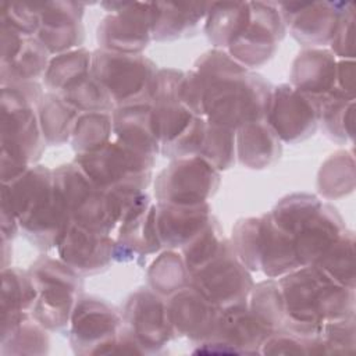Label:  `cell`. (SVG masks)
I'll use <instances>...</instances> for the list:
<instances>
[{"label": "cell", "instance_id": "1", "mask_svg": "<svg viewBox=\"0 0 356 356\" xmlns=\"http://www.w3.org/2000/svg\"><path fill=\"white\" fill-rule=\"evenodd\" d=\"M196 74L204 86L207 121L238 129L267 118L271 85L261 75L248 72L228 53L220 49L204 53L196 61Z\"/></svg>", "mask_w": 356, "mask_h": 356}, {"label": "cell", "instance_id": "2", "mask_svg": "<svg viewBox=\"0 0 356 356\" xmlns=\"http://www.w3.org/2000/svg\"><path fill=\"white\" fill-rule=\"evenodd\" d=\"M293 334L318 335L321 327L353 317V288L343 286L320 267L310 264L291 271L278 281Z\"/></svg>", "mask_w": 356, "mask_h": 356}, {"label": "cell", "instance_id": "3", "mask_svg": "<svg viewBox=\"0 0 356 356\" xmlns=\"http://www.w3.org/2000/svg\"><path fill=\"white\" fill-rule=\"evenodd\" d=\"M4 197L25 236L38 248L58 246L70 218L54 191L53 171L31 165L13 179L3 182Z\"/></svg>", "mask_w": 356, "mask_h": 356}, {"label": "cell", "instance_id": "4", "mask_svg": "<svg viewBox=\"0 0 356 356\" xmlns=\"http://www.w3.org/2000/svg\"><path fill=\"white\" fill-rule=\"evenodd\" d=\"M271 217L292 236L302 266L316 264L345 234L337 210L307 193L284 197Z\"/></svg>", "mask_w": 356, "mask_h": 356}, {"label": "cell", "instance_id": "5", "mask_svg": "<svg viewBox=\"0 0 356 356\" xmlns=\"http://www.w3.org/2000/svg\"><path fill=\"white\" fill-rule=\"evenodd\" d=\"M90 72L110 96L114 108L152 104L159 71L140 53L99 49L92 53Z\"/></svg>", "mask_w": 356, "mask_h": 356}, {"label": "cell", "instance_id": "6", "mask_svg": "<svg viewBox=\"0 0 356 356\" xmlns=\"http://www.w3.org/2000/svg\"><path fill=\"white\" fill-rule=\"evenodd\" d=\"M38 106L1 90V177L7 182L33 165L46 143Z\"/></svg>", "mask_w": 356, "mask_h": 356}, {"label": "cell", "instance_id": "7", "mask_svg": "<svg viewBox=\"0 0 356 356\" xmlns=\"http://www.w3.org/2000/svg\"><path fill=\"white\" fill-rule=\"evenodd\" d=\"M29 275L36 289L32 317L46 328L61 330L71 323L82 289L79 274L63 260L42 257L36 260Z\"/></svg>", "mask_w": 356, "mask_h": 356}, {"label": "cell", "instance_id": "8", "mask_svg": "<svg viewBox=\"0 0 356 356\" xmlns=\"http://www.w3.org/2000/svg\"><path fill=\"white\" fill-rule=\"evenodd\" d=\"M75 163L102 189L142 192L150 182L154 157L110 140L93 152L76 153Z\"/></svg>", "mask_w": 356, "mask_h": 356}, {"label": "cell", "instance_id": "9", "mask_svg": "<svg viewBox=\"0 0 356 356\" xmlns=\"http://www.w3.org/2000/svg\"><path fill=\"white\" fill-rule=\"evenodd\" d=\"M189 285L220 309H227L246 305L253 281L232 243L225 239L217 256L189 275Z\"/></svg>", "mask_w": 356, "mask_h": 356}, {"label": "cell", "instance_id": "10", "mask_svg": "<svg viewBox=\"0 0 356 356\" xmlns=\"http://www.w3.org/2000/svg\"><path fill=\"white\" fill-rule=\"evenodd\" d=\"M220 184V171L202 156L175 159L164 168L154 185L159 202L197 204L207 202Z\"/></svg>", "mask_w": 356, "mask_h": 356}, {"label": "cell", "instance_id": "11", "mask_svg": "<svg viewBox=\"0 0 356 356\" xmlns=\"http://www.w3.org/2000/svg\"><path fill=\"white\" fill-rule=\"evenodd\" d=\"M108 14L97 26V42L102 49L136 54L152 39L153 3H103Z\"/></svg>", "mask_w": 356, "mask_h": 356}, {"label": "cell", "instance_id": "12", "mask_svg": "<svg viewBox=\"0 0 356 356\" xmlns=\"http://www.w3.org/2000/svg\"><path fill=\"white\" fill-rule=\"evenodd\" d=\"M248 25L228 46V54L245 68L264 64L285 35V22L277 3L249 1Z\"/></svg>", "mask_w": 356, "mask_h": 356}, {"label": "cell", "instance_id": "13", "mask_svg": "<svg viewBox=\"0 0 356 356\" xmlns=\"http://www.w3.org/2000/svg\"><path fill=\"white\" fill-rule=\"evenodd\" d=\"M266 121L288 143H296L312 136L320 122V107L314 97L292 85L273 89Z\"/></svg>", "mask_w": 356, "mask_h": 356}, {"label": "cell", "instance_id": "14", "mask_svg": "<svg viewBox=\"0 0 356 356\" xmlns=\"http://www.w3.org/2000/svg\"><path fill=\"white\" fill-rule=\"evenodd\" d=\"M291 35L303 46L331 43L346 3H277Z\"/></svg>", "mask_w": 356, "mask_h": 356}, {"label": "cell", "instance_id": "15", "mask_svg": "<svg viewBox=\"0 0 356 356\" xmlns=\"http://www.w3.org/2000/svg\"><path fill=\"white\" fill-rule=\"evenodd\" d=\"M40 17L36 39L49 53L78 49L83 40V4L76 1H36Z\"/></svg>", "mask_w": 356, "mask_h": 356}, {"label": "cell", "instance_id": "16", "mask_svg": "<svg viewBox=\"0 0 356 356\" xmlns=\"http://www.w3.org/2000/svg\"><path fill=\"white\" fill-rule=\"evenodd\" d=\"M115 242L108 234L88 229L70 222L58 243L60 260L78 274H95L104 270L114 259Z\"/></svg>", "mask_w": 356, "mask_h": 356}, {"label": "cell", "instance_id": "17", "mask_svg": "<svg viewBox=\"0 0 356 356\" xmlns=\"http://www.w3.org/2000/svg\"><path fill=\"white\" fill-rule=\"evenodd\" d=\"M124 316L139 345L161 346L175 334L168 306L154 291L139 289L132 293L124 307Z\"/></svg>", "mask_w": 356, "mask_h": 356}, {"label": "cell", "instance_id": "18", "mask_svg": "<svg viewBox=\"0 0 356 356\" xmlns=\"http://www.w3.org/2000/svg\"><path fill=\"white\" fill-rule=\"evenodd\" d=\"M167 306L175 332L192 339H210L213 337L221 309L195 286L186 285L172 293Z\"/></svg>", "mask_w": 356, "mask_h": 356}, {"label": "cell", "instance_id": "19", "mask_svg": "<svg viewBox=\"0 0 356 356\" xmlns=\"http://www.w3.org/2000/svg\"><path fill=\"white\" fill-rule=\"evenodd\" d=\"M213 220L207 202L197 204H175L159 202L156 225L160 243L170 249L184 248L195 239Z\"/></svg>", "mask_w": 356, "mask_h": 356}, {"label": "cell", "instance_id": "20", "mask_svg": "<svg viewBox=\"0 0 356 356\" xmlns=\"http://www.w3.org/2000/svg\"><path fill=\"white\" fill-rule=\"evenodd\" d=\"M121 318L103 300L82 299L71 317V339L74 345H117Z\"/></svg>", "mask_w": 356, "mask_h": 356}, {"label": "cell", "instance_id": "21", "mask_svg": "<svg viewBox=\"0 0 356 356\" xmlns=\"http://www.w3.org/2000/svg\"><path fill=\"white\" fill-rule=\"evenodd\" d=\"M337 63L334 53L328 50H303L292 64L291 83L317 102L328 95L342 93L337 83Z\"/></svg>", "mask_w": 356, "mask_h": 356}, {"label": "cell", "instance_id": "22", "mask_svg": "<svg viewBox=\"0 0 356 356\" xmlns=\"http://www.w3.org/2000/svg\"><path fill=\"white\" fill-rule=\"evenodd\" d=\"M114 259L134 260L160 249L156 225V206L146 200L121 224L117 235Z\"/></svg>", "mask_w": 356, "mask_h": 356}, {"label": "cell", "instance_id": "23", "mask_svg": "<svg viewBox=\"0 0 356 356\" xmlns=\"http://www.w3.org/2000/svg\"><path fill=\"white\" fill-rule=\"evenodd\" d=\"M259 270H263L270 278L285 275L303 267L295 252L292 236L284 231L271 217H260L257 238Z\"/></svg>", "mask_w": 356, "mask_h": 356}, {"label": "cell", "instance_id": "24", "mask_svg": "<svg viewBox=\"0 0 356 356\" xmlns=\"http://www.w3.org/2000/svg\"><path fill=\"white\" fill-rule=\"evenodd\" d=\"M113 134L117 140L143 154L154 157L160 142L153 124L152 104H136L113 110Z\"/></svg>", "mask_w": 356, "mask_h": 356}, {"label": "cell", "instance_id": "25", "mask_svg": "<svg viewBox=\"0 0 356 356\" xmlns=\"http://www.w3.org/2000/svg\"><path fill=\"white\" fill-rule=\"evenodd\" d=\"M236 132V154L243 165L260 170L280 159L281 139L266 120L248 122Z\"/></svg>", "mask_w": 356, "mask_h": 356}, {"label": "cell", "instance_id": "26", "mask_svg": "<svg viewBox=\"0 0 356 356\" xmlns=\"http://www.w3.org/2000/svg\"><path fill=\"white\" fill-rule=\"evenodd\" d=\"M210 3H153L152 39L171 40L193 33L207 15Z\"/></svg>", "mask_w": 356, "mask_h": 356}, {"label": "cell", "instance_id": "27", "mask_svg": "<svg viewBox=\"0 0 356 356\" xmlns=\"http://www.w3.org/2000/svg\"><path fill=\"white\" fill-rule=\"evenodd\" d=\"M249 15V1L210 3L204 32L216 47H228L248 25Z\"/></svg>", "mask_w": 356, "mask_h": 356}, {"label": "cell", "instance_id": "28", "mask_svg": "<svg viewBox=\"0 0 356 356\" xmlns=\"http://www.w3.org/2000/svg\"><path fill=\"white\" fill-rule=\"evenodd\" d=\"M79 114L81 111L60 95H43L38 104V115L46 143L61 145L70 140Z\"/></svg>", "mask_w": 356, "mask_h": 356}, {"label": "cell", "instance_id": "29", "mask_svg": "<svg viewBox=\"0 0 356 356\" xmlns=\"http://www.w3.org/2000/svg\"><path fill=\"white\" fill-rule=\"evenodd\" d=\"M49 54L36 36H28L17 54L11 60L1 63V86L31 82L44 75L50 61Z\"/></svg>", "mask_w": 356, "mask_h": 356}, {"label": "cell", "instance_id": "30", "mask_svg": "<svg viewBox=\"0 0 356 356\" xmlns=\"http://www.w3.org/2000/svg\"><path fill=\"white\" fill-rule=\"evenodd\" d=\"M92 53L83 47L60 53L50 58L44 72V83L53 92L60 95L65 88L90 72Z\"/></svg>", "mask_w": 356, "mask_h": 356}, {"label": "cell", "instance_id": "31", "mask_svg": "<svg viewBox=\"0 0 356 356\" xmlns=\"http://www.w3.org/2000/svg\"><path fill=\"white\" fill-rule=\"evenodd\" d=\"M111 134L113 113L88 111L78 115L70 140L76 153H86L108 143Z\"/></svg>", "mask_w": 356, "mask_h": 356}, {"label": "cell", "instance_id": "32", "mask_svg": "<svg viewBox=\"0 0 356 356\" xmlns=\"http://www.w3.org/2000/svg\"><path fill=\"white\" fill-rule=\"evenodd\" d=\"M149 285L159 295H172L189 285V271L182 256L172 249L161 253L147 271Z\"/></svg>", "mask_w": 356, "mask_h": 356}, {"label": "cell", "instance_id": "33", "mask_svg": "<svg viewBox=\"0 0 356 356\" xmlns=\"http://www.w3.org/2000/svg\"><path fill=\"white\" fill-rule=\"evenodd\" d=\"M320 121L331 139H353V97L332 93L318 100Z\"/></svg>", "mask_w": 356, "mask_h": 356}, {"label": "cell", "instance_id": "34", "mask_svg": "<svg viewBox=\"0 0 356 356\" xmlns=\"http://www.w3.org/2000/svg\"><path fill=\"white\" fill-rule=\"evenodd\" d=\"M236 154V129L206 120L199 156L218 171L229 168Z\"/></svg>", "mask_w": 356, "mask_h": 356}, {"label": "cell", "instance_id": "35", "mask_svg": "<svg viewBox=\"0 0 356 356\" xmlns=\"http://www.w3.org/2000/svg\"><path fill=\"white\" fill-rule=\"evenodd\" d=\"M1 277V313H31L36 300V289L29 273L6 267Z\"/></svg>", "mask_w": 356, "mask_h": 356}, {"label": "cell", "instance_id": "36", "mask_svg": "<svg viewBox=\"0 0 356 356\" xmlns=\"http://www.w3.org/2000/svg\"><path fill=\"white\" fill-rule=\"evenodd\" d=\"M353 235L346 232L328 249V252L314 264L320 267L338 284L355 286V249Z\"/></svg>", "mask_w": 356, "mask_h": 356}, {"label": "cell", "instance_id": "37", "mask_svg": "<svg viewBox=\"0 0 356 356\" xmlns=\"http://www.w3.org/2000/svg\"><path fill=\"white\" fill-rule=\"evenodd\" d=\"M60 96L72 104L81 113L108 111L113 113L114 106L102 83L92 72L81 76L78 81L65 88Z\"/></svg>", "mask_w": 356, "mask_h": 356}, {"label": "cell", "instance_id": "38", "mask_svg": "<svg viewBox=\"0 0 356 356\" xmlns=\"http://www.w3.org/2000/svg\"><path fill=\"white\" fill-rule=\"evenodd\" d=\"M249 309L273 331L277 325L286 323V312L284 298L278 281L268 280L257 284L250 292Z\"/></svg>", "mask_w": 356, "mask_h": 356}, {"label": "cell", "instance_id": "39", "mask_svg": "<svg viewBox=\"0 0 356 356\" xmlns=\"http://www.w3.org/2000/svg\"><path fill=\"white\" fill-rule=\"evenodd\" d=\"M353 157L345 152L332 154L318 174V191L325 197H339L353 188Z\"/></svg>", "mask_w": 356, "mask_h": 356}, {"label": "cell", "instance_id": "40", "mask_svg": "<svg viewBox=\"0 0 356 356\" xmlns=\"http://www.w3.org/2000/svg\"><path fill=\"white\" fill-rule=\"evenodd\" d=\"M224 242L225 238L221 235L220 225L213 218L210 224L195 239H192L186 246L182 248V257L185 260L189 275L203 267L206 263H209L214 256H217Z\"/></svg>", "mask_w": 356, "mask_h": 356}, {"label": "cell", "instance_id": "41", "mask_svg": "<svg viewBox=\"0 0 356 356\" xmlns=\"http://www.w3.org/2000/svg\"><path fill=\"white\" fill-rule=\"evenodd\" d=\"M1 21L10 24L25 35L36 36L40 24L36 1H3Z\"/></svg>", "mask_w": 356, "mask_h": 356}, {"label": "cell", "instance_id": "42", "mask_svg": "<svg viewBox=\"0 0 356 356\" xmlns=\"http://www.w3.org/2000/svg\"><path fill=\"white\" fill-rule=\"evenodd\" d=\"M331 47L334 56H339L342 58H353L355 54V6L352 3H346L337 29L334 32Z\"/></svg>", "mask_w": 356, "mask_h": 356}]
</instances>
